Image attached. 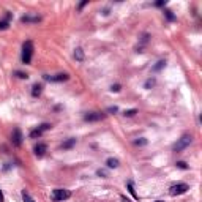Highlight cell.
Listing matches in <instances>:
<instances>
[{
	"mask_svg": "<svg viewBox=\"0 0 202 202\" xmlns=\"http://www.w3.org/2000/svg\"><path fill=\"white\" fill-rule=\"evenodd\" d=\"M32 57H33V43L30 40H27L24 44H22V55H21V60L22 63L29 65L32 62Z\"/></svg>",
	"mask_w": 202,
	"mask_h": 202,
	"instance_id": "obj_1",
	"label": "cell"
},
{
	"mask_svg": "<svg viewBox=\"0 0 202 202\" xmlns=\"http://www.w3.org/2000/svg\"><path fill=\"white\" fill-rule=\"evenodd\" d=\"M191 141H193V136H191V134H183L179 141L174 144V152H182V150H185V148L191 144Z\"/></svg>",
	"mask_w": 202,
	"mask_h": 202,
	"instance_id": "obj_2",
	"label": "cell"
},
{
	"mask_svg": "<svg viewBox=\"0 0 202 202\" xmlns=\"http://www.w3.org/2000/svg\"><path fill=\"white\" fill-rule=\"evenodd\" d=\"M188 190H190V186L186 183H175L169 188V194L171 196H180V194H185Z\"/></svg>",
	"mask_w": 202,
	"mask_h": 202,
	"instance_id": "obj_3",
	"label": "cell"
},
{
	"mask_svg": "<svg viewBox=\"0 0 202 202\" xmlns=\"http://www.w3.org/2000/svg\"><path fill=\"white\" fill-rule=\"evenodd\" d=\"M43 78H44V81H49V82H65V81L70 79V74L68 73H59V74H54V76L44 74Z\"/></svg>",
	"mask_w": 202,
	"mask_h": 202,
	"instance_id": "obj_4",
	"label": "cell"
},
{
	"mask_svg": "<svg viewBox=\"0 0 202 202\" xmlns=\"http://www.w3.org/2000/svg\"><path fill=\"white\" fill-rule=\"evenodd\" d=\"M70 197H71V191H68V190L57 188V190L52 191V199L57 200V202H60V200H66V199H70Z\"/></svg>",
	"mask_w": 202,
	"mask_h": 202,
	"instance_id": "obj_5",
	"label": "cell"
},
{
	"mask_svg": "<svg viewBox=\"0 0 202 202\" xmlns=\"http://www.w3.org/2000/svg\"><path fill=\"white\" fill-rule=\"evenodd\" d=\"M106 117L104 112H89L84 115V120L85 122H99V120H103Z\"/></svg>",
	"mask_w": 202,
	"mask_h": 202,
	"instance_id": "obj_6",
	"label": "cell"
},
{
	"mask_svg": "<svg viewBox=\"0 0 202 202\" xmlns=\"http://www.w3.org/2000/svg\"><path fill=\"white\" fill-rule=\"evenodd\" d=\"M11 142L14 147H21L22 145V133L19 128H14L13 133H11Z\"/></svg>",
	"mask_w": 202,
	"mask_h": 202,
	"instance_id": "obj_7",
	"label": "cell"
},
{
	"mask_svg": "<svg viewBox=\"0 0 202 202\" xmlns=\"http://www.w3.org/2000/svg\"><path fill=\"white\" fill-rule=\"evenodd\" d=\"M33 152H35V155H36L38 158H43L44 153L47 152V145H46L44 142H38V144L33 147Z\"/></svg>",
	"mask_w": 202,
	"mask_h": 202,
	"instance_id": "obj_8",
	"label": "cell"
},
{
	"mask_svg": "<svg viewBox=\"0 0 202 202\" xmlns=\"http://www.w3.org/2000/svg\"><path fill=\"white\" fill-rule=\"evenodd\" d=\"M10 21H11V13H7L5 19L0 21V30H7L10 27Z\"/></svg>",
	"mask_w": 202,
	"mask_h": 202,
	"instance_id": "obj_9",
	"label": "cell"
},
{
	"mask_svg": "<svg viewBox=\"0 0 202 202\" xmlns=\"http://www.w3.org/2000/svg\"><path fill=\"white\" fill-rule=\"evenodd\" d=\"M74 145H76V139H74V137H71V139L65 141V142L60 145V148H63V150H70V148H73Z\"/></svg>",
	"mask_w": 202,
	"mask_h": 202,
	"instance_id": "obj_10",
	"label": "cell"
},
{
	"mask_svg": "<svg viewBox=\"0 0 202 202\" xmlns=\"http://www.w3.org/2000/svg\"><path fill=\"white\" fill-rule=\"evenodd\" d=\"M41 92H43V85H41V84H35V85L32 87V96H33V98H38V96L41 95Z\"/></svg>",
	"mask_w": 202,
	"mask_h": 202,
	"instance_id": "obj_11",
	"label": "cell"
},
{
	"mask_svg": "<svg viewBox=\"0 0 202 202\" xmlns=\"http://www.w3.org/2000/svg\"><path fill=\"white\" fill-rule=\"evenodd\" d=\"M118 164H120V161L117 158H108L106 160V166L109 169H115V167H118Z\"/></svg>",
	"mask_w": 202,
	"mask_h": 202,
	"instance_id": "obj_12",
	"label": "cell"
},
{
	"mask_svg": "<svg viewBox=\"0 0 202 202\" xmlns=\"http://www.w3.org/2000/svg\"><path fill=\"white\" fill-rule=\"evenodd\" d=\"M41 21V17L40 16H22L21 17V22H40Z\"/></svg>",
	"mask_w": 202,
	"mask_h": 202,
	"instance_id": "obj_13",
	"label": "cell"
},
{
	"mask_svg": "<svg viewBox=\"0 0 202 202\" xmlns=\"http://www.w3.org/2000/svg\"><path fill=\"white\" fill-rule=\"evenodd\" d=\"M74 59L78 60V62H84V50L81 47L74 49Z\"/></svg>",
	"mask_w": 202,
	"mask_h": 202,
	"instance_id": "obj_14",
	"label": "cell"
},
{
	"mask_svg": "<svg viewBox=\"0 0 202 202\" xmlns=\"http://www.w3.org/2000/svg\"><path fill=\"white\" fill-rule=\"evenodd\" d=\"M126 186H128V191H130V193L133 194V197H134V199L137 200V199H139V194H137V193H136V190H134V183H133V182L130 180L128 183H126Z\"/></svg>",
	"mask_w": 202,
	"mask_h": 202,
	"instance_id": "obj_15",
	"label": "cell"
},
{
	"mask_svg": "<svg viewBox=\"0 0 202 202\" xmlns=\"http://www.w3.org/2000/svg\"><path fill=\"white\" fill-rule=\"evenodd\" d=\"M29 136H30L32 139H38V137H41V136H43V131L38 128V126H36L35 130H32V131H30V134H29Z\"/></svg>",
	"mask_w": 202,
	"mask_h": 202,
	"instance_id": "obj_16",
	"label": "cell"
},
{
	"mask_svg": "<svg viewBox=\"0 0 202 202\" xmlns=\"http://www.w3.org/2000/svg\"><path fill=\"white\" fill-rule=\"evenodd\" d=\"M21 196H22V200H24V202H35V200L32 199V196H30L27 191H25V190L21 193Z\"/></svg>",
	"mask_w": 202,
	"mask_h": 202,
	"instance_id": "obj_17",
	"label": "cell"
},
{
	"mask_svg": "<svg viewBox=\"0 0 202 202\" xmlns=\"http://www.w3.org/2000/svg\"><path fill=\"white\" fill-rule=\"evenodd\" d=\"M164 66H166V60H160V62H158L153 68H152V70H153V71H160V70H163Z\"/></svg>",
	"mask_w": 202,
	"mask_h": 202,
	"instance_id": "obj_18",
	"label": "cell"
},
{
	"mask_svg": "<svg viewBox=\"0 0 202 202\" xmlns=\"http://www.w3.org/2000/svg\"><path fill=\"white\" fill-rule=\"evenodd\" d=\"M153 85H155V79H153V78H150V79H147V81H145L144 89H152Z\"/></svg>",
	"mask_w": 202,
	"mask_h": 202,
	"instance_id": "obj_19",
	"label": "cell"
},
{
	"mask_svg": "<svg viewBox=\"0 0 202 202\" xmlns=\"http://www.w3.org/2000/svg\"><path fill=\"white\" fill-rule=\"evenodd\" d=\"M164 16L167 17V21H177V17L172 14V11H171V10H164Z\"/></svg>",
	"mask_w": 202,
	"mask_h": 202,
	"instance_id": "obj_20",
	"label": "cell"
},
{
	"mask_svg": "<svg viewBox=\"0 0 202 202\" xmlns=\"http://www.w3.org/2000/svg\"><path fill=\"white\" fill-rule=\"evenodd\" d=\"M38 128L44 133V131H47V130H50V128H52V125H50V123H43V125H40L38 126Z\"/></svg>",
	"mask_w": 202,
	"mask_h": 202,
	"instance_id": "obj_21",
	"label": "cell"
},
{
	"mask_svg": "<svg viewBox=\"0 0 202 202\" xmlns=\"http://www.w3.org/2000/svg\"><path fill=\"white\" fill-rule=\"evenodd\" d=\"M137 114V109H128V111H125V117H133V115H136Z\"/></svg>",
	"mask_w": 202,
	"mask_h": 202,
	"instance_id": "obj_22",
	"label": "cell"
},
{
	"mask_svg": "<svg viewBox=\"0 0 202 202\" xmlns=\"http://www.w3.org/2000/svg\"><path fill=\"white\" fill-rule=\"evenodd\" d=\"M175 166L179 167V169H183V171H186V169H188V164H186L185 161H179V163H175Z\"/></svg>",
	"mask_w": 202,
	"mask_h": 202,
	"instance_id": "obj_23",
	"label": "cell"
},
{
	"mask_svg": "<svg viewBox=\"0 0 202 202\" xmlns=\"http://www.w3.org/2000/svg\"><path fill=\"white\" fill-rule=\"evenodd\" d=\"M16 76L19 79H29V74L27 73H22V71H16Z\"/></svg>",
	"mask_w": 202,
	"mask_h": 202,
	"instance_id": "obj_24",
	"label": "cell"
},
{
	"mask_svg": "<svg viewBox=\"0 0 202 202\" xmlns=\"http://www.w3.org/2000/svg\"><path fill=\"white\" fill-rule=\"evenodd\" d=\"M96 175H99V177H108V171H106V169H98V171H96Z\"/></svg>",
	"mask_w": 202,
	"mask_h": 202,
	"instance_id": "obj_25",
	"label": "cell"
},
{
	"mask_svg": "<svg viewBox=\"0 0 202 202\" xmlns=\"http://www.w3.org/2000/svg\"><path fill=\"white\" fill-rule=\"evenodd\" d=\"M147 144V139H137L134 141V145H145Z\"/></svg>",
	"mask_w": 202,
	"mask_h": 202,
	"instance_id": "obj_26",
	"label": "cell"
},
{
	"mask_svg": "<svg viewBox=\"0 0 202 202\" xmlns=\"http://www.w3.org/2000/svg\"><path fill=\"white\" fill-rule=\"evenodd\" d=\"M117 111H118L117 106H111V108H108V112H111V114H115Z\"/></svg>",
	"mask_w": 202,
	"mask_h": 202,
	"instance_id": "obj_27",
	"label": "cell"
},
{
	"mask_svg": "<svg viewBox=\"0 0 202 202\" xmlns=\"http://www.w3.org/2000/svg\"><path fill=\"white\" fill-rule=\"evenodd\" d=\"M120 89H122V87H120V84H115V85H112V87H111V90H112V92H120Z\"/></svg>",
	"mask_w": 202,
	"mask_h": 202,
	"instance_id": "obj_28",
	"label": "cell"
},
{
	"mask_svg": "<svg viewBox=\"0 0 202 202\" xmlns=\"http://www.w3.org/2000/svg\"><path fill=\"white\" fill-rule=\"evenodd\" d=\"M166 5V0H160V2L155 3V7H164Z\"/></svg>",
	"mask_w": 202,
	"mask_h": 202,
	"instance_id": "obj_29",
	"label": "cell"
},
{
	"mask_svg": "<svg viewBox=\"0 0 202 202\" xmlns=\"http://www.w3.org/2000/svg\"><path fill=\"white\" fill-rule=\"evenodd\" d=\"M120 199H122V202H131V199H128L125 194H122V196H120Z\"/></svg>",
	"mask_w": 202,
	"mask_h": 202,
	"instance_id": "obj_30",
	"label": "cell"
},
{
	"mask_svg": "<svg viewBox=\"0 0 202 202\" xmlns=\"http://www.w3.org/2000/svg\"><path fill=\"white\" fill-rule=\"evenodd\" d=\"M87 3H89V0H85V2H82V3H79V8H78V10L81 11V10H82V8H84V7H85Z\"/></svg>",
	"mask_w": 202,
	"mask_h": 202,
	"instance_id": "obj_31",
	"label": "cell"
},
{
	"mask_svg": "<svg viewBox=\"0 0 202 202\" xmlns=\"http://www.w3.org/2000/svg\"><path fill=\"white\" fill-rule=\"evenodd\" d=\"M0 202H3V193H2V190H0Z\"/></svg>",
	"mask_w": 202,
	"mask_h": 202,
	"instance_id": "obj_32",
	"label": "cell"
},
{
	"mask_svg": "<svg viewBox=\"0 0 202 202\" xmlns=\"http://www.w3.org/2000/svg\"><path fill=\"white\" fill-rule=\"evenodd\" d=\"M155 202H164V200H155Z\"/></svg>",
	"mask_w": 202,
	"mask_h": 202,
	"instance_id": "obj_33",
	"label": "cell"
}]
</instances>
